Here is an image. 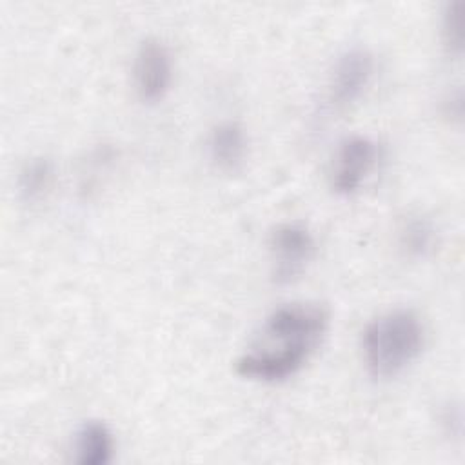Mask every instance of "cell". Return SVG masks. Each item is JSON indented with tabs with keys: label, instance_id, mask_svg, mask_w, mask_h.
Here are the masks:
<instances>
[{
	"label": "cell",
	"instance_id": "obj_7",
	"mask_svg": "<svg viewBox=\"0 0 465 465\" xmlns=\"http://www.w3.org/2000/svg\"><path fill=\"white\" fill-rule=\"evenodd\" d=\"M247 153V136L238 122L225 120L214 125L209 136V156L223 171L242 165Z\"/></svg>",
	"mask_w": 465,
	"mask_h": 465
},
{
	"label": "cell",
	"instance_id": "obj_2",
	"mask_svg": "<svg viewBox=\"0 0 465 465\" xmlns=\"http://www.w3.org/2000/svg\"><path fill=\"white\" fill-rule=\"evenodd\" d=\"M423 340V325L412 311L398 309L374 318L361 336L367 371L374 378L400 374L420 356Z\"/></svg>",
	"mask_w": 465,
	"mask_h": 465
},
{
	"label": "cell",
	"instance_id": "obj_6",
	"mask_svg": "<svg viewBox=\"0 0 465 465\" xmlns=\"http://www.w3.org/2000/svg\"><path fill=\"white\" fill-rule=\"evenodd\" d=\"M374 71L372 54L365 49H351L334 65L329 84V102L334 109L352 105L365 91Z\"/></svg>",
	"mask_w": 465,
	"mask_h": 465
},
{
	"label": "cell",
	"instance_id": "obj_3",
	"mask_svg": "<svg viewBox=\"0 0 465 465\" xmlns=\"http://www.w3.org/2000/svg\"><path fill=\"white\" fill-rule=\"evenodd\" d=\"M272 278L276 283L294 282L314 254L312 232L300 222L280 223L271 232Z\"/></svg>",
	"mask_w": 465,
	"mask_h": 465
},
{
	"label": "cell",
	"instance_id": "obj_9",
	"mask_svg": "<svg viewBox=\"0 0 465 465\" xmlns=\"http://www.w3.org/2000/svg\"><path fill=\"white\" fill-rule=\"evenodd\" d=\"M53 163L47 158H33L31 162H27L20 171L18 180L22 196L29 202L42 198L53 183Z\"/></svg>",
	"mask_w": 465,
	"mask_h": 465
},
{
	"label": "cell",
	"instance_id": "obj_11",
	"mask_svg": "<svg viewBox=\"0 0 465 465\" xmlns=\"http://www.w3.org/2000/svg\"><path fill=\"white\" fill-rule=\"evenodd\" d=\"M463 13H465V4L461 0L449 2L443 11V20H441L443 44L454 54H460L463 47L461 44L463 42V31H461Z\"/></svg>",
	"mask_w": 465,
	"mask_h": 465
},
{
	"label": "cell",
	"instance_id": "obj_5",
	"mask_svg": "<svg viewBox=\"0 0 465 465\" xmlns=\"http://www.w3.org/2000/svg\"><path fill=\"white\" fill-rule=\"evenodd\" d=\"M134 87L143 102L165 96L173 80V64L167 47L156 38H145L134 58Z\"/></svg>",
	"mask_w": 465,
	"mask_h": 465
},
{
	"label": "cell",
	"instance_id": "obj_10",
	"mask_svg": "<svg viewBox=\"0 0 465 465\" xmlns=\"http://www.w3.org/2000/svg\"><path fill=\"white\" fill-rule=\"evenodd\" d=\"M400 243L412 258H423L434 245V227L421 216L405 220L400 229Z\"/></svg>",
	"mask_w": 465,
	"mask_h": 465
},
{
	"label": "cell",
	"instance_id": "obj_4",
	"mask_svg": "<svg viewBox=\"0 0 465 465\" xmlns=\"http://www.w3.org/2000/svg\"><path fill=\"white\" fill-rule=\"evenodd\" d=\"M376 143L369 136H347L334 156L331 183L338 194H352L363 183L376 162Z\"/></svg>",
	"mask_w": 465,
	"mask_h": 465
},
{
	"label": "cell",
	"instance_id": "obj_1",
	"mask_svg": "<svg viewBox=\"0 0 465 465\" xmlns=\"http://www.w3.org/2000/svg\"><path fill=\"white\" fill-rule=\"evenodd\" d=\"M329 314L314 303H287L274 309L238 361L240 376L258 381H283L294 376L318 349Z\"/></svg>",
	"mask_w": 465,
	"mask_h": 465
},
{
	"label": "cell",
	"instance_id": "obj_8",
	"mask_svg": "<svg viewBox=\"0 0 465 465\" xmlns=\"http://www.w3.org/2000/svg\"><path fill=\"white\" fill-rule=\"evenodd\" d=\"M114 440L102 421H85L74 436L76 461L82 465H105L111 461Z\"/></svg>",
	"mask_w": 465,
	"mask_h": 465
}]
</instances>
